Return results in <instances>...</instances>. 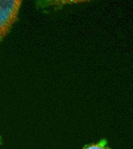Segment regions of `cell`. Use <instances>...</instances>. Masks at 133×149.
<instances>
[{
    "label": "cell",
    "mask_w": 133,
    "mask_h": 149,
    "mask_svg": "<svg viewBox=\"0 0 133 149\" xmlns=\"http://www.w3.org/2000/svg\"><path fill=\"white\" fill-rule=\"evenodd\" d=\"M21 0H0V44L19 19Z\"/></svg>",
    "instance_id": "cell-1"
},
{
    "label": "cell",
    "mask_w": 133,
    "mask_h": 149,
    "mask_svg": "<svg viewBox=\"0 0 133 149\" xmlns=\"http://www.w3.org/2000/svg\"><path fill=\"white\" fill-rule=\"evenodd\" d=\"M83 149H110L106 145L105 141H101L98 143L87 146Z\"/></svg>",
    "instance_id": "cell-2"
},
{
    "label": "cell",
    "mask_w": 133,
    "mask_h": 149,
    "mask_svg": "<svg viewBox=\"0 0 133 149\" xmlns=\"http://www.w3.org/2000/svg\"><path fill=\"white\" fill-rule=\"evenodd\" d=\"M1 142H2V139H1V136H0V145H1Z\"/></svg>",
    "instance_id": "cell-3"
}]
</instances>
